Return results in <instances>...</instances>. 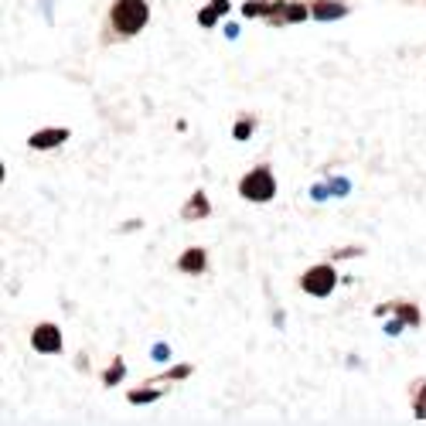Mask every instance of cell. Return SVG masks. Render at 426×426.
<instances>
[{"instance_id": "11", "label": "cell", "mask_w": 426, "mask_h": 426, "mask_svg": "<svg viewBox=\"0 0 426 426\" xmlns=\"http://www.w3.org/2000/svg\"><path fill=\"white\" fill-rule=\"evenodd\" d=\"M242 14L246 17H269L273 14V3H267V0H246L242 3Z\"/></svg>"}, {"instance_id": "9", "label": "cell", "mask_w": 426, "mask_h": 426, "mask_svg": "<svg viewBox=\"0 0 426 426\" xmlns=\"http://www.w3.org/2000/svg\"><path fill=\"white\" fill-rule=\"evenodd\" d=\"M311 14H314L318 21H331V17H345L348 7L345 3H331V0H318V3L311 7Z\"/></svg>"}, {"instance_id": "3", "label": "cell", "mask_w": 426, "mask_h": 426, "mask_svg": "<svg viewBox=\"0 0 426 426\" xmlns=\"http://www.w3.org/2000/svg\"><path fill=\"white\" fill-rule=\"evenodd\" d=\"M338 283V273L331 267H311L304 276H300V287L311 293V297H327Z\"/></svg>"}, {"instance_id": "12", "label": "cell", "mask_w": 426, "mask_h": 426, "mask_svg": "<svg viewBox=\"0 0 426 426\" xmlns=\"http://www.w3.org/2000/svg\"><path fill=\"white\" fill-rule=\"evenodd\" d=\"M413 413H416V420H426V382L413 385Z\"/></svg>"}, {"instance_id": "13", "label": "cell", "mask_w": 426, "mask_h": 426, "mask_svg": "<svg viewBox=\"0 0 426 426\" xmlns=\"http://www.w3.org/2000/svg\"><path fill=\"white\" fill-rule=\"evenodd\" d=\"M157 396H160L157 389H134V392H130V402H134V406H140V402H154Z\"/></svg>"}, {"instance_id": "16", "label": "cell", "mask_w": 426, "mask_h": 426, "mask_svg": "<svg viewBox=\"0 0 426 426\" xmlns=\"http://www.w3.org/2000/svg\"><path fill=\"white\" fill-rule=\"evenodd\" d=\"M253 130V120H239V127H236V140H246Z\"/></svg>"}, {"instance_id": "7", "label": "cell", "mask_w": 426, "mask_h": 426, "mask_svg": "<svg viewBox=\"0 0 426 426\" xmlns=\"http://www.w3.org/2000/svg\"><path fill=\"white\" fill-rule=\"evenodd\" d=\"M205 267H208V260H205V249H198V246L185 249V256L178 260L181 273H205Z\"/></svg>"}, {"instance_id": "4", "label": "cell", "mask_w": 426, "mask_h": 426, "mask_svg": "<svg viewBox=\"0 0 426 426\" xmlns=\"http://www.w3.org/2000/svg\"><path fill=\"white\" fill-rule=\"evenodd\" d=\"M31 348L41 351V355H58L62 351V331L55 324H38L31 331Z\"/></svg>"}, {"instance_id": "5", "label": "cell", "mask_w": 426, "mask_h": 426, "mask_svg": "<svg viewBox=\"0 0 426 426\" xmlns=\"http://www.w3.org/2000/svg\"><path fill=\"white\" fill-rule=\"evenodd\" d=\"M69 140V130H41V134H31L27 136V147L31 150H52V147H62Z\"/></svg>"}, {"instance_id": "8", "label": "cell", "mask_w": 426, "mask_h": 426, "mask_svg": "<svg viewBox=\"0 0 426 426\" xmlns=\"http://www.w3.org/2000/svg\"><path fill=\"white\" fill-rule=\"evenodd\" d=\"M212 212V208H208V198H205V191H194V194H191V198H187V205H185V218L187 222H194V218H205V215Z\"/></svg>"}, {"instance_id": "2", "label": "cell", "mask_w": 426, "mask_h": 426, "mask_svg": "<svg viewBox=\"0 0 426 426\" xmlns=\"http://www.w3.org/2000/svg\"><path fill=\"white\" fill-rule=\"evenodd\" d=\"M239 194L246 201H269L276 194V178L269 167H253L239 181Z\"/></svg>"}, {"instance_id": "15", "label": "cell", "mask_w": 426, "mask_h": 426, "mask_svg": "<svg viewBox=\"0 0 426 426\" xmlns=\"http://www.w3.org/2000/svg\"><path fill=\"white\" fill-rule=\"evenodd\" d=\"M215 17H218V10H215V3H208V7H205V10L198 14V24H201V27H212V24H215Z\"/></svg>"}, {"instance_id": "17", "label": "cell", "mask_w": 426, "mask_h": 426, "mask_svg": "<svg viewBox=\"0 0 426 426\" xmlns=\"http://www.w3.org/2000/svg\"><path fill=\"white\" fill-rule=\"evenodd\" d=\"M185 375H191V365H178L174 372H164L160 378H185Z\"/></svg>"}, {"instance_id": "10", "label": "cell", "mask_w": 426, "mask_h": 426, "mask_svg": "<svg viewBox=\"0 0 426 426\" xmlns=\"http://www.w3.org/2000/svg\"><path fill=\"white\" fill-rule=\"evenodd\" d=\"M389 311H396L406 324H420V307H413V304H392V307H378V314H389Z\"/></svg>"}, {"instance_id": "14", "label": "cell", "mask_w": 426, "mask_h": 426, "mask_svg": "<svg viewBox=\"0 0 426 426\" xmlns=\"http://www.w3.org/2000/svg\"><path fill=\"white\" fill-rule=\"evenodd\" d=\"M123 372H127V369H123V362L116 358V362H113V369H109V372L103 375V382H106V385H116V382L123 378Z\"/></svg>"}, {"instance_id": "18", "label": "cell", "mask_w": 426, "mask_h": 426, "mask_svg": "<svg viewBox=\"0 0 426 426\" xmlns=\"http://www.w3.org/2000/svg\"><path fill=\"white\" fill-rule=\"evenodd\" d=\"M215 3V10H218V14H225V10H229V0H212Z\"/></svg>"}, {"instance_id": "6", "label": "cell", "mask_w": 426, "mask_h": 426, "mask_svg": "<svg viewBox=\"0 0 426 426\" xmlns=\"http://www.w3.org/2000/svg\"><path fill=\"white\" fill-rule=\"evenodd\" d=\"M311 10L304 3H273V14H269V24H287V21H304Z\"/></svg>"}, {"instance_id": "1", "label": "cell", "mask_w": 426, "mask_h": 426, "mask_svg": "<svg viewBox=\"0 0 426 426\" xmlns=\"http://www.w3.org/2000/svg\"><path fill=\"white\" fill-rule=\"evenodd\" d=\"M109 21H113V27H116V34L130 38V34H136V31L147 27V21H150V7H147V0H116L113 10H109Z\"/></svg>"}]
</instances>
